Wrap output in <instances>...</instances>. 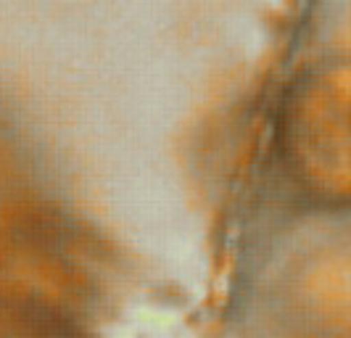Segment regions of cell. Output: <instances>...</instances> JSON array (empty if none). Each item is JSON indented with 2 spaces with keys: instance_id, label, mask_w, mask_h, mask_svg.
<instances>
[{
  "instance_id": "cell-1",
  "label": "cell",
  "mask_w": 351,
  "mask_h": 338,
  "mask_svg": "<svg viewBox=\"0 0 351 338\" xmlns=\"http://www.w3.org/2000/svg\"><path fill=\"white\" fill-rule=\"evenodd\" d=\"M0 338H93L77 322L43 304H11L0 309Z\"/></svg>"
}]
</instances>
